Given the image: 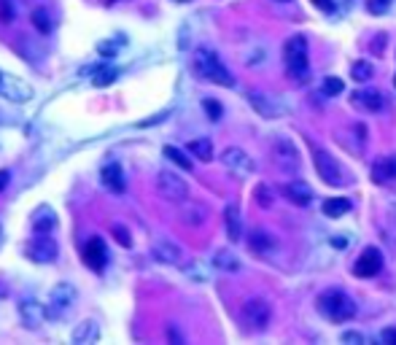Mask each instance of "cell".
I'll list each match as a JSON object with an SVG mask.
<instances>
[{
    "mask_svg": "<svg viewBox=\"0 0 396 345\" xmlns=\"http://www.w3.org/2000/svg\"><path fill=\"white\" fill-rule=\"evenodd\" d=\"M0 97H6V100H11V103L19 105V103L32 100V87L28 81H22V79L8 76V73L0 70Z\"/></svg>",
    "mask_w": 396,
    "mask_h": 345,
    "instance_id": "obj_8",
    "label": "cell"
},
{
    "mask_svg": "<svg viewBox=\"0 0 396 345\" xmlns=\"http://www.w3.org/2000/svg\"><path fill=\"white\" fill-rule=\"evenodd\" d=\"M181 219L186 221V224H191V227H197V224H205L208 211H205V205H200V202H189V205H183Z\"/></svg>",
    "mask_w": 396,
    "mask_h": 345,
    "instance_id": "obj_26",
    "label": "cell"
},
{
    "mask_svg": "<svg viewBox=\"0 0 396 345\" xmlns=\"http://www.w3.org/2000/svg\"><path fill=\"white\" fill-rule=\"evenodd\" d=\"M273 159L275 165L283 170V173H297L300 170V151L294 149L291 140H275L273 143Z\"/></svg>",
    "mask_w": 396,
    "mask_h": 345,
    "instance_id": "obj_10",
    "label": "cell"
},
{
    "mask_svg": "<svg viewBox=\"0 0 396 345\" xmlns=\"http://www.w3.org/2000/svg\"><path fill=\"white\" fill-rule=\"evenodd\" d=\"M366 8H369V14L380 17V14H386V11L391 8V0H369V3H366Z\"/></svg>",
    "mask_w": 396,
    "mask_h": 345,
    "instance_id": "obj_38",
    "label": "cell"
},
{
    "mask_svg": "<svg viewBox=\"0 0 396 345\" xmlns=\"http://www.w3.org/2000/svg\"><path fill=\"white\" fill-rule=\"evenodd\" d=\"M186 151H189L191 157H197L200 162H211V159H213V143H211L208 138H197V140H189Z\"/></svg>",
    "mask_w": 396,
    "mask_h": 345,
    "instance_id": "obj_25",
    "label": "cell"
},
{
    "mask_svg": "<svg viewBox=\"0 0 396 345\" xmlns=\"http://www.w3.org/2000/svg\"><path fill=\"white\" fill-rule=\"evenodd\" d=\"M111 235L116 238V243L124 246V249H129V246H132V238H129V232L124 229L122 224H114V227H111Z\"/></svg>",
    "mask_w": 396,
    "mask_h": 345,
    "instance_id": "obj_35",
    "label": "cell"
},
{
    "mask_svg": "<svg viewBox=\"0 0 396 345\" xmlns=\"http://www.w3.org/2000/svg\"><path fill=\"white\" fill-rule=\"evenodd\" d=\"M243 318L251 329H267V324L273 318V308H270L267 300L253 297V300H248L243 305Z\"/></svg>",
    "mask_w": 396,
    "mask_h": 345,
    "instance_id": "obj_7",
    "label": "cell"
},
{
    "mask_svg": "<svg viewBox=\"0 0 396 345\" xmlns=\"http://www.w3.org/2000/svg\"><path fill=\"white\" fill-rule=\"evenodd\" d=\"M32 28L41 32V35H52V32H54V17H52V11L43 8V6H38V8L32 11Z\"/></svg>",
    "mask_w": 396,
    "mask_h": 345,
    "instance_id": "obj_24",
    "label": "cell"
},
{
    "mask_svg": "<svg viewBox=\"0 0 396 345\" xmlns=\"http://www.w3.org/2000/svg\"><path fill=\"white\" fill-rule=\"evenodd\" d=\"M313 3H315L318 8H324V11H332V8H335V3H332V0H313Z\"/></svg>",
    "mask_w": 396,
    "mask_h": 345,
    "instance_id": "obj_41",
    "label": "cell"
},
{
    "mask_svg": "<svg viewBox=\"0 0 396 345\" xmlns=\"http://www.w3.org/2000/svg\"><path fill=\"white\" fill-rule=\"evenodd\" d=\"M380 270H383V253L377 251V249H364L362 256L356 259V264H353V273L359 278H372Z\"/></svg>",
    "mask_w": 396,
    "mask_h": 345,
    "instance_id": "obj_14",
    "label": "cell"
},
{
    "mask_svg": "<svg viewBox=\"0 0 396 345\" xmlns=\"http://www.w3.org/2000/svg\"><path fill=\"white\" fill-rule=\"evenodd\" d=\"M73 305H76V289L70 283H60V286L52 289V294H49V313L65 315Z\"/></svg>",
    "mask_w": 396,
    "mask_h": 345,
    "instance_id": "obj_12",
    "label": "cell"
},
{
    "mask_svg": "<svg viewBox=\"0 0 396 345\" xmlns=\"http://www.w3.org/2000/svg\"><path fill=\"white\" fill-rule=\"evenodd\" d=\"M248 246L253 249L256 253H264V251H270L275 246V240H273V235H267V232H262V229H256L251 238H248Z\"/></svg>",
    "mask_w": 396,
    "mask_h": 345,
    "instance_id": "obj_28",
    "label": "cell"
},
{
    "mask_svg": "<svg viewBox=\"0 0 396 345\" xmlns=\"http://www.w3.org/2000/svg\"><path fill=\"white\" fill-rule=\"evenodd\" d=\"M221 162H224V167L232 170L235 176H248V173H253V167H256L251 154L243 151V149H238V146L224 149V151H221Z\"/></svg>",
    "mask_w": 396,
    "mask_h": 345,
    "instance_id": "obj_11",
    "label": "cell"
},
{
    "mask_svg": "<svg viewBox=\"0 0 396 345\" xmlns=\"http://www.w3.org/2000/svg\"><path fill=\"white\" fill-rule=\"evenodd\" d=\"M318 311H321V315H326L329 321L342 324V321H351L356 315V302L345 291L332 289V291H324L318 297Z\"/></svg>",
    "mask_w": 396,
    "mask_h": 345,
    "instance_id": "obj_2",
    "label": "cell"
},
{
    "mask_svg": "<svg viewBox=\"0 0 396 345\" xmlns=\"http://www.w3.org/2000/svg\"><path fill=\"white\" fill-rule=\"evenodd\" d=\"M19 14V0H0V22L11 25Z\"/></svg>",
    "mask_w": 396,
    "mask_h": 345,
    "instance_id": "obj_31",
    "label": "cell"
},
{
    "mask_svg": "<svg viewBox=\"0 0 396 345\" xmlns=\"http://www.w3.org/2000/svg\"><path fill=\"white\" fill-rule=\"evenodd\" d=\"M0 238H3V227H0Z\"/></svg>",
    "mask_w": 396,
    "mask_h": 345,
    "instance_id": "obj_45",
    "label": "cell"
},
{
    "mask_svg": "<svg viewBox=\"0 0 396 345\" xmlns=\"http://www.w3.org/2000/svg\"><path fill=\"white\" fill-rule=\"evenodd\" d=\"M380 340L386 345H396V329H383V332H380Z\"/></svg>",
    "mask_w": 396,
    "mask_h": 345,
    "instance_id": "obj_40",
    "label": "cell"
},
{
    "mask_svg": "<svg viewBox=\"0 0 396 345\" xmlns=\"http://www.w3.org/2000/svg\"><path fill=\"white\" fill-rule=\"evenodd\" d=\"M84 262H87V267L94 270V273H103L105 270V264H108V249H105V243L100 240V238H90L87 243H84Z\"/></svg>",
    "mask_w": 396,
    "mask_h": 345,
    "instance_id": "obj_13",
    "label": "cell"
},
{
    "mask_svg": "<svg viewBox=\"0 0 396 345\" xmlns=\"http://www.w3.org/2000/svg\"><path fill=\"white\" fill-rule=\"evenodd\" d=\"M283 63L291 79L297 81H305L310 76V65H307V41L302 35H291L286 43H283Z\"/></svg>",
    "mask_w": 396,
    "mask_h": 345,
    "instance_id": "obj_3",
    "label": "cell"
},
{
    "mask_svg": "<svg viewBox=\"0 0 396 345\" xmlns=\"http://www.w3.org/2000/svg\"><path fill=\"white\" fill-rule=\"evenodd\" d=\"M313 159H315L318 176H321L329 187H348V184H351V176H348L345 165H342L335 154H329V151H324V149H313Z\"/></svg>",
    "mask_w": 396,
    "mask_h": 345,
    "instance_id": "obj_4",
    "label": "cell"
},
{
    "mask_svg": "<svg viewBox=\"0 0 396 345\" xmlns=\"http://www.w3.org/2000/svg\"><path fill=\"white\" fill-rule=\"evenodd\" d=\"M116 76H119V73H116V67L103 65V67L94 73V79H92V81H94V87H108V84H114V81H116Z\"/></svg>",
    "mask_w": 396,
    "mask_h": 345,
    "instance_id": "obj_32",
    "label": "cell"
},
{
    "mask_svg": "<svg viewBox=\"0 0 396 345\" xmlns=\"http://www.w3.org/2000/svg\"><path fill=\"white\" fill-rule=\"evenodd\" d=\"M213 264L218 267V270H227V273L240 270V262H238V256H235L232 251H216Z\"/></svg>",
    "mask_w": 396,
    "mask_h": 345,
    "instance_id": "obj_29",
    "label": "cell"
},
{
    "mask_svg": "<svg viewBox=\"0 0 396 345\" xmlns=\"http://www.w3.org/2000/svg\"><path fill=\"white\" fill-rule=\"evenodd\" d=\"M372 178H375L377 184H386V181H394V178H396V154H394V157H383V159H377V162L372 165Z\"/></svg>",
    "mask_w": 396,
    "mask_h": 345,
    "instance_id": "obj_22",
    "label": "cell"
},
{
    "mask_svg": "<svg viewBox=\"0 0 396 345\" xmlns=\"http://www.w3.org/2000/svg\"><path fill=\"white\" fill-rule=\"evenodd\" d=\"M176 3H189V0H176Z\"/></svg>",
    "mask_w": 396,
    "mask_h": 345,
    "instance_id": "obj_44",
    "label": "cell"
},
{
    "mask_svg": "<svg viewBox=\"0 0 396 345\" xmlns=\"http://www.w3.org/2000/svg\"><path fill=\"white\" fill-rule=\"evenodd\" d=\"M345 345H364V335H359V332H342V337H340Z\"/></svg>",
    "mask_w": 396,
    "mask_h": 345,
    "instance_id": "obj_39",
    "label": "cell"
},
{
    "mask_svg": "<svg viewBox=\"0 0 396 345\" xmlns=\"http://www.w3.org/2000/svg\"><path fill=\"white\" fill-rule=\"evenodd\" d=\"M253 200H256L259 208H270L273 205V189L267 187V184H259L256 191H253Z\"/></svg>",
    "mask_w": 396,
    "mask_h": 345,
    "instance_id": "obj_34",
    "label": "cell"
},
{
    "mask_svg": "<svg viewBox=\"0 0 396 345\" xmlns=\"http://www.w3.org/2000/svg\"><path fill=\"white\" fill-rule=\"evenodd\" d=\"M8 187V170H0V191Z\"/></svg>",
    "mask_w": 396,
    "mask_h": 345,
    "instance_id": "obj_42",
    "label": "cell"
},
{
    "mask_svg": "<svg viewBox=\"0 0 396 345\" xmlns=\"http://www.w3.org/2000/svg\"><path fill=\"white\" fill-rule=\"evenodd\" d=\"M19 318L28 329H41L52 318V313H49V305L38 302V300H22L19 302Z\"/></svg>",
    "mask_w": 396,
    "mask_h": 345,
    "instance_id": "obj_9",
    "label": "cell"
},
{
    "mask_svg": "<svg viewBox=\"0 0 396 345\" xmlns=\"http://www.w3.org/2000/svg\"><path fill=\"white\" fill-rule=\"evenodd\" d=\"M70 340H73L76 345L97 343V340H100V326H97V321H84V324H79V326L73 329Z\"/></svg>",
    "mask_w": 396,
    "mask_h": 345,
    "instance_id": "obj_21",
    "label": "cell"
},
{
    "mask_svg": "<svg viewBox=\"0 0 396 345\" xmlns=\"http://www.w3.org/2000/svg\"><path fill=\"white\" fill-rule=\"evenodd\" d=\"M202 105H205V114H208L213 122L221 119V103H218V100H211V97H208V100H202Z\"/></svg>",
    "mask_w": 396,
    "mask_h": 345,
    "instance_id": "obj_37",
    "label": "cell"
},
{
    "mask_svg": "<svg viewBox=\"0 0 396 345\" xmlns=\"http://www.w3.org/2000/svg\"><path fill=\"white\" fill-rule=\"evenodd\" d=\"M28 256L38 264H52L60 256V243L49 238V232H38V238H32L28 243Z\"/></svg>",
    "mask_w": 396,
    "mask_h": 345,
    "instance_id": "obj_6",
    "label": "cell"
},
{
    "mask_svg": "<svg viewBox=\"0 0 396 345\" xmlns=\"http://www.w3.org/2000/svg\"><path fill=\"white\" fill-rule=\"evenodd\" d=\"M165 157L170 159V162H176L181 170H191V159H189V154H183L181 149H176V146H165Z\"/></svg>",
    "mask_w": 396,
    "mask_h": 345,
    "instance_id": "obj_33",
    "label": "cell"
},
{
    "mask_svg": "<svg viewBox=\"0 0 396 345\" xmlns=\"http://www.w3.org/2000/svg\"><path fill=\"white\" fill-rule=\"evenodd\" d=\"M170 340H176V343H181V335H178L176 329H170Z\"/></svg>",
    "mask_w": 396,
    "mask_h": 345,
    "instance_id": "obj_43",
    "label": "cell"
},
{
    "mask_svg": "<svg viewBox=\"0 0 396 345\" xmlns=\"http://www.w3.org/2000/svg\"><path fill=\"white\" fill-rule=\"evenodd\" d=\"M32 227H35V232H52V229L57 227L54 211H52L49 205H41V208L32 213Z\"/></svg>",
    "mask_w": 396,
    "mask_h": 345,
    "instance_id": "obj_23",
    "label": "cell"
},
{
    "mask_svg": "<svg viewBox=\"0 0 396 345\" xmlns=\"http://www.w3.org/2000/svg\"><path fill=\"white\" fill-rule=\"evenodd\" d=\"M372 73H375V67H372V63H366V60H356V63L351 65V79L359 81V84L369 81Z\"/></svg>",
    "mask_w": 396,
    "mask_h": 345,
    "instance_id": "obj_30",
    "label": "cell"
},
{
    "mask_svg": "<svg viewBox=\"0 0 396 345\" xmlns=\"http://www.w3.org/2000/svg\"><path fill=\"white\" fill-rule=\"evenodd\" d=\"M324 94H329V97H337V94H342V81L332 76V79H324Z\"/></svg>",
    "mask_w": 396,
    "mask_h": 345,
    "instance_id": "obj_36",
    "label": "cell"
},
{
    "mask_svg": "<svg viewBox=\"0 0 396 345\" xmlns=\"http://www.w3.org/2000/svg\"><path fill=\"white\" fill-rule=\"evenodd\" d=\"M248 103L256 108L259 116H267V119H275V116H283V105H278L270 94H262V92H248Z\"/></svg>",
    "mask_w": 396,
    "mask_h": 345,
    "instance_id": "obj_16",
    "label": "cell"
},
{
    "mask_svg": "<svg viewBox=\"0 0 396 345\" xmlns=\"http://www.w3.org/2000/svg\"><path fill=\"white\" fill-rule=\"evenodd\" d=\"M156 191H159V197H165L170 202H186L189 200V184L178 173H170V170L156 173Z\"/></svg>",
    "mask_w": 396,
    "mask_h": 345,
    "instance_id": "obj_5",
    "label": "cell"
},
{
    "mask_svg": "<svg viewBox=\"0 0 396 345\" xmlns=\"http://www.w3.org/2000/svg\"><path fill=\"white\" fill-rule=\"evenodd\" d=\"M152 256L159 262V264H181L183 251L173 243V240L162 238V240H156L152 246Z\"/></svg>",
    "mask_w": 396,
    "mask_h": 345,
    "instance_id": "obj_15",
    "label": "cell"
},
{
    "mask_svg": "<svg viewBox=\"0 0 396 345\" xmlns=\"http://www.w3.org/2000/svg\"><path fill=\"white\" fill-rule=\"evenodd\" d=\"M103 184L111 189V191H116V194H122L124 189H127V181H124V170L119 162H111V165H105L103 167Z\"/></svg>",
    "mask_w": 396,
    "mask_h": 345,
    "instance_id": "obj_20",
    "label": "cell"
},
{
    "mask_svg": "<svg viewBox=\"0 0 396 345\" xmlns=\"http://www.w3.org/2000/svg\"><path fill=\"white\" fill-rule=\"evenodd\" d=\"M394 87H396V79H394Z\"/></svg>",
    "mask_w": 396,
    "mask_h": 345,
    "instance_id": "obj_46",
    "label": "cell"
},
{
    "mask_svg": "<svg viewBox=\"0 0 396 345\" xmlns=\"http://www.w3.org/2000/svg\"><path fill=\"white\" fill-rule=\"evenodd\" d=\"M283 194H286L289 202H294V205H300V208L310 205V200H313V189L307 187L305 181H291V184H286V187H283Z\"/></svg>",
    "mask_w": 396,
    "mask_h": 345,
    "instance_id": "obj_18",
    "label": "cell"
},
{
    "mask_svg": "<svg viewBox=\"0 0 396 345\" xmlns=\"http://www.w3.org/2000/svg\"><path fill=\"white\" fill-rule=\"evenodd\" d=\"M351 103L362 111H369V114H377L383 111V94L375 92V90H359V92L351 94Z\"/></svg>",
    "mask_w": 396,
    "mask_h": 345,
    "instance_id": "obj_17",
    "label": "cell"
},
{
    "mask_svg": "<svg viewBox=\"0 0 396 345\" xmlns=\"http://www.w3.org/2000/svg\"><path fill=\"white\" fill-rule=\"evenodd\" d=\"M191 67L205 81H213L218 87H235V76L224 67V63L218 60V54L211 52V49H197L194 60H191Z\"/></svg>",
    "mask_w": 396,
    "mask_h": 345,
    "instance_id": "obj_1",
    "label": "cell"
},
{
    "mask_svg": "<svg viewBox=\"0 0 396 345\" xmlns=\"http://www.w3.org/2000/svg\"><path fill=\"white\" fill-rule=\"evenodd\" d=\"M224 224H227V238H229L232 243L243 240V219H240V208H238V205H227Z\"/></svg>",
    "mask_w": 396,
    "mask_h": 345,
    "instance_id": "obj_19",
    "label": "cell"
},
{
    "mask_svg": "<svg viewBox=\"0 0 396 345\" xmlns=\"http://www.w3.org/2000/svg\"><path fill=\"white\" fill-rule=\"evenodd\" d=\"M351 211V200L348 197H329L326 202H324V213L329 216V219H340V216H345Z\"/></svg>",
    "mask_w": 396,
    "mask_h": 345,
    "instance_id": "obj_27",
    "label": "cell"
}]
</instances>
